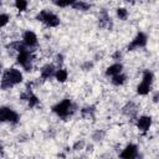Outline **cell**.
Masks as SVG:
<instances>
[{
	"label": "cell",
	"mask_w": 159,
	"mask_h": 159,
	"mask_svg": "<svg viewBox=\"0 0 159 159\" xmlns=\"http://www.w3.org/2000/svg\"><path fill=\"white\" fill-rule=\"evenodd\" d=\"M24 81V73L17 67H9L2 72L1 76V89L7 91L14 88L15 86L22 83Z\"/></svg>",
	"instance_id": "cell-1"
},
{
	"label": "cell",
	"mask_w": 159,
	"mask_h": 159,
	"mask_svg": "<svg viewBox=\"0 0 159 159\" xmlns=\"http://www.w3.org/2000/svg\"><path fill=\"white\" fill-rule=\"evenodd\" d=\"M52 113L57 116L62 120H67L77 112V104L71 98H63L62 101L57 102L51 108Z\"/></svg>",
	"instance_id": "cell-2"
},
{
	"label": "cell",
	"mask_w": 159,
	"mask_h": 159,
	"mask_svg": "<svg viewBox=\"0 0 159 159\" xmlns=\"http://www.w3.org/2000/svg\"><path fill=\"white\" fill-rule=\"evenodd\" d=\"M34 61H35V55L34 50L27 48L26 46L21 48L19 52H16V63L26 72H30L34 67Z\"/></svg>",
	"instance_id": "cell-3"
},
{
	"label": "cell",
	"mask_w": 159,
	"mask_h": 159,
	"mask_svg": "<svg viewBox=\"0 0 159 159\" xmlns=\"http://www.w3.org/2000/svg\"><path fill=\"white\" fill-rule=\"evenodd\" d=\"M36 20L40 21V22H42L45 26L51 27V29L57 27V26H60V24H61L60 16H58L57 14H55L53 11L47 10V9H43V10H41V11H39L37 15H36Z\"/></svg>",
	"instance_id": "cell-4"
},
{
	"label": "cell",
	"mask_w": 159,
	"mask_h": 159,
	"mask_svg": "<svg viewBox=\"0 0 159 159\" xmlns=\"http://www.w3.org/2000/svg\"><path fill=\"white\" fill-rule=\"evenodd\" d=\"M0 120L2 123H7V124L15 125V124H17L20 122V114L15 109H12V108H10L7 106H2L0 108Z\"/></svg>",
	"instance_id": "cell-5"
},
{
	"label": "cell",
	"mask_w": 159,
	"mask_h": 159,
	"mask_svg": "<svg viewBox=\"0 0 159 159\" xmlns=\"http://www.w3.org/2000/svg\"><path fill=\"white\" fill-rule=\"evenodd\" d=\"M148 43V35L145 32H142L139 31L133 39L132 41L128 43L127 46V50L128 51H135V50H140V48H144Z\"/></svg>",
	"instance_id": "cell-6"
},
{
	"label": "cell",
	"mask_w": 159,
	"mask_h": 159,
	"mask_svg": "<svg viewBox=\"0 0 159 159\" xmlns=\"http://www.w3.org/2000/svg\"><path fill=\"white\" fill-rule=\"evenodd\" d=\"M21 41L24 42V45L27 48H31V50H34V48H36L39 46V37L32 30L24 31L22 36H21Z\"/></svg>",
	"instance_id": "cell-7"
},
{
	"label": "cell",
	"mask_w": 159,
	"mask_h": 159,
	"mask_svg": "<svg viewBox=\"0 0 159 159\" xmlns=\"http://www.w3.org/2000/svg\"><path fill=\"white\" fill-rule=\"evenodd\" d=\"M152 124H153V119H152L150 116L143 114V116L137 117L135 127H137V129H138L140 133H147V132H149Z\"/></svg>",
	"instance_id": "cell-8"
},
{
	"label": "cell",
	"mask_w": 159,
	"mask_h": 159,
	"mask_svg": "<svg viewBox=\"0 0 159 159\" xmlns=\"http://www.w3.org/2000/svg\"><path fill=\"white\" fill-rule=\"evenodd\" d=\"M119 157L120 158H124V159H134V158H138L139 157V148L137 144L134 143H129L127 144L122 152L119 153Z\"/></svg>",
	"instance_id": "cell-9"
},
{
	"label": "cell",
	"mask_w": 159,
	"mask_h": 159,
	"mask_svg": "<svg viewBox=\"0 0 159 159\" xmlns=\"http://www.w3.org/2000/svg\"><path fill=\"white\" fill-rule=\"evenodd\" d=\"M57 67L55 63H46L41 67L40 70V78L42 81H47L51 80L52 77H55V72H56Z\"/></svg>",
	"instance_id": "cell-10"
},
{
	"label": "cell",
	"mask_w": 159,
	"mask_h": 159,
	"mask_svg": "<svg viewBox=\"0 0 159 159\" xmlns=\"http://www.w3.org/2000/svg\"><path fill=\"white\" fill-rule=\"evenodd\" d=\"M122 113L128 117V118H135L137 119V113H138V106L133 102V101H129L127 102L123 107H122Z\"/></svg>",
	"instance_id": "cell-11"
},
{
	"label": "cell",
	"mask_w": 159,
	"mask_h": 159,
	"mask_svg": "<svg viewBox=\"0 0 159 159\" xmlns=\"http://www.w3.org/2000/svg\"><path fill=\"white\" fill-rule=\"evenodd\" d=\"M112 25H113L112 24V19H111L108 11L107 10H102L99 12V16H98V26L102 27V29H109L111 30Z\"/></svg>",
	"instance_id": "cell-12"
},
{
	"label": "cell",
	"mask_w": 159,
	"mask_h": 159,
	"mask_svg": "<svg viewBox=\"0 0 159 159\" xmlns=\"http://www.w3.org/2000/svg\"><path fill=\"white\" fill-rule=\"evenodd\" d=\"M120 72H123V65L120 62H114L106 68L104 75H106V77H113Z\"/></svg>",
	"instance_id": "cell-13"
},
{
	"label": "cell",
	"mask_w": 159,
	"mask_h": 159,
	"mask_svg": "<svg viewBox=\"0 0 159 159\" xmlns=\"http://www.w3.org/2000/svg\"><path fill=\"white\" fill-rule=\"evenodd\" d=\"M71 7L76 11L86 12V11H89L92 9V4H89L88 1H84V0H76V2Z\"/></svg>",
	"instance_id": "cell-14"
},
{
	"label": "cell",
	"mask_w": 159,
	"mask_h": 159,
	"mask_svg": "<svg viewBox=\"0 0 159 159\" xmlns=\"http://www.w3.org/2000/svg\"><path fill=\"white\" fill-rule=\"evenodd\" d=\"M152 86L153 84H150V83H147L144 81H140L138 83L137 88H135V92H137L138 96H147V94H149L152 92Z\"/></svg>",
	"instance_id": "cell-15"
},
{
	"label": "cell",
	"mask_w": 159,
	"mask_h": 159,
	"mask_svg": "<svg viewBox=\"0 0 159 159\" xmlns=\"http://www.w3.org/2000/svg\"><path fill=\"white\" fill-rule=\"evenodd\" d=\"M96 114V106H84L81 108V117L84 119H93Z\"/></svg>",
	"instance_id": "cell-16"
},
{
	"label": "cell",
	"mask_w": 159,
	"mask_h": 159,
	"mask_svg": "<svg viewBox=\"0 0 159 159\" xmlns=\"http://www.w3.org/2000/svg\"><path fill=\"white\" fill-rule=\"evenodd\" d=\"M58 83H65L68 80V71L63 67H57L56 72H55V77H53Z\"/></svg>",
	"instance_id": "cell-17"
},
{
	"label": "cell",
	"mask_w": 159,
	"mask_h": 159,
	"mask_svg": "<svg viewBox=\"0 0 159 159\" xmlns=\"http://www.w3.org/2000/svg\"><path fill=\"white\" fill-rule=\"evenodd\" d=\"M125 82H127V75L123 73V72H120V73H118V75L111 77V83H112L113 86H116V87H120V86H123Z\"/></svg>",
	"instance_id": "cell-18"
},
{
	"label": "cell",
	"mask_w": 159,
	"mask_h": 159,
	"mask_svg": "<svg viewBox=\"0 0 159 159\" xmlns=\"http://www.w3.org/2000/svg\"><path fill=\"white\" fill-rule=\"evenodd\" d=\"M14 6L19 12H25L29 7L27 0H14Z\"/></svg>",
	"instance_id": "cell-19"
},
{
	"label": "cell",
	"mask_w": 159,
	"mask_h": 159,
	"mask_svg": "<svg viewBox=\"0 0 159 159\" xmlns=\"http://www.w3.org/2000/svg\"><path fill=\"white\" fill-rule=\"evenodd\" d=\"M106 137V132L103 129H96L93 133H92V140L96 142V143H99L104 139Z\"/></svg>",
	"instance_id": "cell-20"
},
{
	"label": "cell",
	"mask_w": 159,
	"mask_h": 159,
	"mask_svg": "<svg viewBox=\"0 0 159 159\" xmlns=\"http://www.w3.org/2000/svg\"><path fill=\"white\" fill-rule=\"evenodd\" d=\"M142 81L153 84V82H154V73L150 70H144L143 73H142Z\"/></svg>",
	"instance_id": "cell-21"
},
{
	"label": "cell",
	"mask_w": 159,
	"mask_h": 159,
	"mask_svg": "<svg viewBox=\"0 0 159 159\" xmlns=\"http://www.w3.org/2000/svg\"><path fill=\"white\" fill-rule=\"evenodd\" d=\"M116 15H117V17L119 20L125 21L128 19V16H129V12H128V10L125 7H117L116 9Z\"/></svg>",
	"instance_id": "cell-22"
},
{
	"label": "cell",
	"mask_w": 159,
	"mask_h": 159,
	"mask_svg": "<svg viewBox=\"0 0 159 159\" xmlns=\"http://www.w3.org/2000/svg\"><path fill=\"white\" fill-rule=\"evenodd\" d=\"M52 1L57 7H68L76 2V0H52Z\"/></svg>",
	"instance_id": "cell-23"
},
{
	"label": "cell",
	"mask_w": 159,
	"mask_h": 159,
	"mask_svg": "<svg viewBox=\"0 0 159 159\" xmlns=\"http://www.w3.org/2000/svg\"><path fill=\"white\" fill-rule=\"evenodd\" d=\"M84 148H86V142H84L83 139H78V140H76V142L73 143V145H72V149H73L75 152L83 150Z\"/></svg>",
	"instance_id": "cell-24"
},
{
	"label": "cell",
	"mask_w": 159,
	"mask_h": 159,
	"mask_svg": "<svg viewBox=\"0 0 159 159\" xmlns=\"http://www.w3.org/2000/svg\"><path fill=\"white\" fill-rule=\"evenodd\" d=\"M10 22V15L6 14V12H1V16H0V25L1 27H6V25Z\"/></svg>",
	"instance_id": "cell-25"
},
{
	"label": "cell",
	"mask_w": 159,
	"mask_h": 159,
	"mask_svg": "<svg viewBox=\"0 0 159 159\" xmlns=\"http://www.w3.org/2000/svg\"><path fill=\"white\" fill-rule=\"evenodd\" d=\"M93 66H94V63H93L92 61H84V62H82V65H81V70L84 71V72H87V71H91V70L93 68Z\"/></svg>",
	"instance_id": "cell-26"
},
{
	"label": "cell",
	"mask_w": 159,
	"mask_h": 159,
	"mask_svg": "<svg viewBox=\"0 0 159 159\" xmlns=\"http://www.w3.org/2000/svg\"><path fill=\"white\" fill-rule=\"evenodd\" d=\"M122 57H123V55H122V52H120L119 50H116V51L113 52V55H112V60H113L114 62H120Z\"/></svg>",
	"instance_id": "cell-27"
},
{
	"label": "cell",
	"mask_w": 159,
	"mask_h": 159,
	"mask_svg": "<svg viewBox=\"0 0 159 159\" xmlns=\"http://www.w3.org/2000/svg\"><path fill=\"white\" fill-rule=\"evenodd\" d=\"M152 101H153V103H159V91H155V92H153V96H152Z\"/></svg>",
	"instance_id": "cell-28"
},
{
	"label": "cell",
	"mask_w": 159,
	"mask_h": 159,
	"mask_svg": "<svg viewBox=\"0 0 159 159\" xmlns=\"http://www.w3.org/2000/svg\"><path fill=\"white\" fill-rule=\"evenodd\" d=\"M62 62H63V55L58 53V55L56 56V63H57V65H62Z\"/></svg>",
	"instance_id": "cell-29"
},
{
	"label": "cell",
	"mask_w": 159,
	"mask_h": 159,
	"mask_svg": "<svg viewBox=\"0 0 159 159\" xmlns=\"http://www.w3.org/2000/svg\"><path fill=\"white\" fill-rule=\"evenodd\" d=\"M124 2H127V4H135L138 0H123Z\"/></svg>",
	"instance_id": "cell-30"
}]
</instances>
